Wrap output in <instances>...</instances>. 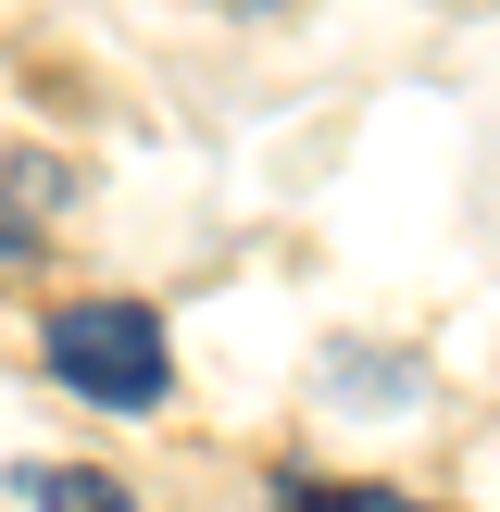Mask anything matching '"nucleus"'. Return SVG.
Returning <instances> with one entry per match:
<instances>
[{
    "mask_svg": "<svg viewBox=\"0 0 500 512\" xmlns=\"http://www.w3.org/2000/svg\"><path fill=\"white\" fill-rule=\"evenodd\" d=\"M38 363H50V388L100 400V413H163V388H175V350H163L150 300H63L38 325Z\"/></svg>",
    "mask_w": 500,
    "mask_h": 512,
    "instance_id": "f257e3e1",
    "label": "nucleus"
},
{
    "mask_svg": "<svg viewBox=\"0 0 500 512\" xmlns=\"http://www.w3.org/2000/svg\"><path fill=\"white\" fill-rule=\"evenodd\" d=\"M13 263H25V225H13V213H0V275H13Z\"/></svg>",
    "mask_w": 500,
    "mask_h": 512,
    "instance_id": "20e7f679",
    "label": "nucleus"
},
{
    "mask_svg": "<svg viewBox=\"0 0 500 512\" xmlns=\"http://www.w3.org/2000/svg\"><path fill=\"white\" fill-rule=\"evenodd\" d=\"M275 512H425V500H400V488H325V475H288V488H275Z\"/></svg>",
    "mask_w": 500,
    "mask_h": 512,
    "instance_id": "7ed1b4c3",
    "label": "nucleus"
},
{
    "mask_svg": "<svg viewBox=\"0 0 500 512\" xmlns=\"http://www.w3.org/2000/svg\"><path fill=\"white\" fill-rule=\"evenodd\" d=\"M25 500H38V512H138L113 475H88V463H38V475H25Z\"/></svg>",
    "mask_w": 500,
    "mask_h": 512,
    "instance_id": "f03ea898",
    "label": "nucleus"
}]
</instances>
